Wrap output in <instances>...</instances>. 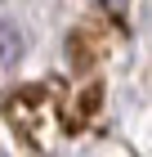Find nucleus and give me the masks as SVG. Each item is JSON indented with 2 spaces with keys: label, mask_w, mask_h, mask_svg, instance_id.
Wrapping results in <instances>:
<instances>
[{
  "label": "nucleus",
  "mask_w": 152,
  "mask_h": 157,
  "mask_svg": "<svg viewBox=\"0 0 152 157\" xmlns=\"http://www.w3.org/2000/svg\"><path fill=\"white\" fill-rule=\"evenodd\" d=\"M0 112H5V121L13 126V135L23 144L45 148V126L54 121L58 103H54V90L49 85H18V90H9V94L0 99Z\"/></svg>",
  "instance_id": "nucleus-1"
},
{
  "label": "nucleus",
  "mask_w": 152,
  "mask_h": 157,
  "mask_svg": "<svg viewBox=\"0 0 152 157\" xmlns=\"http://www.w3.org/2000/svg\"><path fill=\"white\" fill-rule=\"evenodd\" d=\"M98 103H103V85H85L81 94H76V112L67 117V130H81L85 121L98 112Z\"/></svg>",
  "instance_id": "nucleus-2"
},
{
  "label": "nucleus",
  "mask_w": 152,
  "mask_h": 157,
  "mask_svg": "<svg viewBox=\"0 0 152 157\" xmlns=\"http://www.w3.org/2000/svg\"><path fill=\"white\" fill-rule=\"evenodd\" d=\"M23 49H27L23 32H18L13 23H0V72H5V67H13V63L23 59Z\"/></svg>",
  "instance_id": "nucleus-3"
},
{
  "label": "nucleus",
  "mask_w": 152,
  "mask_h": 157,
  "mask_svg": "<svg viewBox=\"0 0 152 157\" xmlns=\"http://www.w3.org/2000/svg\"><path fill=\"white\" fill-rule=\"evenodd\" d=\"M107 5H117V9H121V5H125V0H107Z\"/></svg>",
  "instance_id": "nucleus-4"
}]
</instances>
